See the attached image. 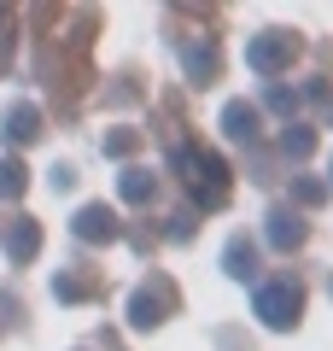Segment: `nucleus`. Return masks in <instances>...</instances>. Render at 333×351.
<instances>
[{"label":"nucleus","instance_id":"1","mask_svg":"<svg viewBox=\"0 0 333 351\" xmlns=\"http://www.w3.org/2000/svg\"><path fill=\"white\" fill-rule=\"evenodd\" d=\"M298 287L293 281H269V287L258 293V316H263V328H293L298 322Z\"/></svg>","mask_w":333,"mask_h":351},{"label":"nucleus","instance_id":"2","mask_svg":"<svg viewBox=\"0 0 333 351\" xmlns=\"http://www.w3.org/2000/svg\"><path fill=\"white\" fill-rule=\"evenodd\" d=\"M286 59H293V36H281V29H269L263 41H251V47H246V64H251V71H263V76L281 71Z\"/></svg>","mask_w":333,"mask_h":351},{"label":"nucleus","instance_id":"3","mask_svg":"<svg viewBox=\"0 0 333 351\" xmlns=\"http://www.w3.org/2000/svg\"><path fill=\"white\" fill-rule=\"evenodd\" d=\"M111 234H117V223H111L106 205H88V211L76 217V240H111Z\"/></svg>","mask_w":333,"mask_h":351},{"label":"nucleus","instance_id":"4","mask_svg":"<svg viewBox=\"0 0 333 351\" xmlns=\"http://www.w3.org/2000/svg\"><path fill=\"white\" fill-rule=\"evenodd\" d=\"M36 246H41V228L24 217V223L6 234V258H12V263H29V258H36Z\"/></svg>","mask_w":333,"mask_h":351},{"label":"nucleus","instance_id":"5","mask_svg":"<svg viewBox=\"0 0 333 351\" xmlns=\"http://www.w3.org/2000/svg\"><path fill=\"white\" fill-rule=\"evenodd\" d=\"M269 240H275L281 252H286V246H298V240H304V223H298L293 211H275V217H269Z\"/></svg>","mask_w":333,"mask_h":351},{"label":"nucleus","instance_id":"6","mask_svg":"<svg viewBox=\"0 0 333 351\" xmlns=\"http://www.w3.org/2000/svg\"><path fill=\"white\" fill-rule=\"evenodd\" d=\"M6 135H18V141H36L41 129H36V112H29V106H18L12 117H6Z\"/></svg>","mask_w":333,"mask_h":351},{"label":"nucleus","instance_id":"7","mask_svg":"<svg viewBox=\"0 0 333 351\" xmlns=\"http://www.w3.org/2000/svg\"><path fill=\"white\" fill-rule=\"evenodd\" d=\"M228 135H258V112L251 106H228Z\"/></svg>","mask_w":333,"mask_h":351},{"label":"nucleus","instance_id":"8","mask_svg":"<svg viewBox=\"0 0 333 351\" xmlns=\"http://www.w3.org/2000/svg\"><path fill=\"white\" fill-rule=\"evenodd\" d=\"M147 193H152L147 170H123V199H147Z\"/></svg>","mask_w":333,"mask_h":351},{"label":"nucleus","instance_id":"9","mask_svg":"<svg viewBox=\"0 0 333 351\" xmlns=\"http://www.w3.org/2000/svg\"><path fill=\"white\" fill-rule=\"evenodd\" d=\"M0 193H24V164H0Z\"/></svg>","mask_w":333,"mask_h":351}]
</instances>
